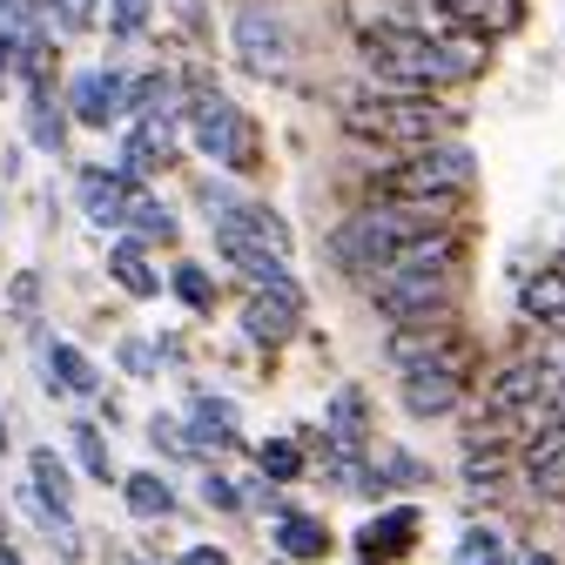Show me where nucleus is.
Segmentation results:
<instances>
[{"label":"nucleus","mask_w":565,"mask_h":565,"mask_svg":"<svg viewBox=\"0 0 565 565\" xmlns=\"http://www.w3.org/2000/svg\"><path fill=\"white\" fill-rule=\"evenodd\" d=\"M384 358H391L397 371H451V377H465V371L478 364V343L458 330L451 310H424V317H404V323L391 330Z\"/></svg>","instance_id":"39448f33"},{"label":"nucleus","mask_w":565,"mask_h":565,"mask_svg":"<svg viewBox=\"0 0 565 565\" xmlns=\"http://www.w3.org/2000/svg\"><path fill=\"white\" fill-rule=\"evenodd\" d=\"M0 438H8V431H0Z\"/></svg>","instance_id":"f704fd0d"},{"label":"nucleus","mask_w":565,"mask_h":565,"mask_svg":"<svg viewBox=\"0 0 565 565\" xmlns=\"http://www.w3.org/2000/svg\"><path fill=\"white\" fill-rule=\"evenodd\" d=\"M364 61L384 88H458L484 67V34H458V28H404V21H384L364 34Z\"/></svg>","instance_id":"f257e3e1"},{"label":"nucleus","mask_w":565,"mask_h":565,"mask_svg":"<svg viewBox=\"0 0 565 565\" xmlns=\"http://www.w3.org/2000/svg\"><path fill=\"white\" fill-rule=\"evenodd\" d=\"M28 471H34V499H41V512H47L54 525H67L75 499H67V471L54 465V451H34V458H28Z\"/></svg>","instance_id":"ddd939ff"},{"label":"nucleus","mask_w":565,"mask_h":565,"mask_svg":"<svg viewBox=\"0 0 565 565\" xmlns=\"http://www.w3.org/2000/svg\"><path fill=\"white\" fill-rule=\"evenodd\" d=\"M471 189V149L458 141H424V149H404V162H391L377 175V195H404V202H458Z\"/></svg>","instance_id":"20e7f679"},{"label":"nucleus","mask_w":565,"mask_h":565,"mask_svg":"<svg viewBox=\"0 0 565 565\" xmlns=\"http://www.w3.org/2000/svg\"><path fill=\"white\" fill-rule=\"evenodd\" d=\"M411 532H417V519H411V512H391L384 525H364V545H358V552H364V565H384V558H397V552L411 545Z\"/></svg>","instance_id":"2eb2a0df"},{"label":"nucleus","mask_w":565,"mask_h":565,"mask_svg":"<svg viewBox=\"0 0 565 565\" xmlns=\"http://www.w3.org/2000/svg\"><path fill=\"white\" fill-rule=\"evenodd\" d=\"M458 391H465V377H451V371H404V404H411L417 417L451 411V404H458Z\"/></svg>","instance_id":"9b49d317"},{"label":"nucleus","mask_w":565,"mask_h":565,"mask_svg":"<svg viewBox=\"0 0 565 565\" xmlns=\"http://www.w3.org/2000/svg\"><path fill=\"white\" fill-rule=\"evenodd\" d=\"M67 108H75V121H88V128H108L115 115H128V82L115 67H88V75L67 88Z\"/></svg>","instance_id":"1a4fd4ad"},{"label":"nucleus","mask_w":565,"mask_h":565,"mask_svg":"<svg viewBox=\"0 0 565 565\" xmlns=\"http://www.w3.org/2000/svg\"><path fill=\"white\" fill-rule=\"evenodd\" d=\"M323 545H330V532L317 519H282V552H290V558H317Z\"/></svg>","instance_id":"5701e85b"},{"label":"nucleus","mask_w":565,"mask_h":565,"mask_svg":"<svg viewBox=\"0 0 565 565\" xmlns=\"http://www.w3.org/2000/svg\"><path fill=\"white\" fill-rule=\"evenodd\" d=\"M182 565H230V558H223V552H209V545H202V552H182Z\"/></svg>","instance_id":"2f4dec72"},{"label":"nucleus","mask_w":565,"mask_h":565,"mask_svg":"<svg viewBox=\"0 0 565 565\" xmlns=\"http://www.w3.org/2000/svg\"><path fill=\"white\" fill-rule=\"evenodd\" d=\"M263 471L297 478V471H303V451H297V445H263Z\"/></svg>","instance_id":"c85d7f7f"},{"label":"nucleus","mask_w":565,"mask_h":565,"mask_svg":"<svg viewBox=\"0 0 565 565\" xmlns=\"http://www.w3.org/2000/svg\"><path fill=\"white\" fill-rule=\"evenodd\" d=\"M47 14H54L61 34H88L95 14H102V0H47Z\"/></svg>","instance_id":"b1692460"},{"label":"nucleus","mask_w":565,"mask_h":565,"mask_svg":"<svg viewBox=\"0 0 565 565\" xmlns=\"http://www.w3.org/2000/svg\"><path fill=\"white\" fill-rule=\"evenodd\" d=\"M175 290H182V303H195V310L216 303V290H209V276H202L195 263H182V269H175Z\"/></svg>","instance_id":"bb28decb"},{"label":"nucleus","mask_w":565,"mask_h":565,"mask_svg":"<svg viewBox=\"0 0 565 565\" xmlns=\"http://www.w3.org/2000/svg\"><path fill=\"white\" fill-rule=\"evenodd\" d=\"M61 115H54V102H47V88H34V141H41V149H61Z\"/></svg>","instance_id":"a878e982"},{"label":"nucleus","mask_w":565,"mask_h":565,"mask_svg":"<svg viewBox=\"0 0 565 565\" xmlns=\"http://www.w3.org/2000/svg\"><path fill=\"white\" fill-rule=\"evenodd\" d=\"M230 424H236V411H230V404L202 397V404H195V445H230Z\"/></svg>","instance_id":"4be33fe9"},{"label":"nucleus","mask_w":565,"mask_h":565,"mask_svg":"<svg viewBox=\"0 0 565 565\" xmlns=\"http://www.w3.org/2000/svg\"><path fill=\"white\" fill-rule=\"evenodd\" d=\"M330 431H337V445H343V451H350V445H364V397H358V391H343V397H337Z\"/></svg>","instance_id":"aec40b11"},{"label":"nucleus","mask_w":565,"mask_h":565,"mask_svg":"<svg viewBox=\"0 0 565 565\" xmlns=\"http://www.w3.org/2000/svg\"><path fill=\"white\" fill-rule=\"evenodd\" d=\"M169 162V115H141V128L128 135V175H149Z\"/></svg>","instance_id":"4468645a"},{"label":"nucleus","mask_w":565,"mask_h":565,"mask_svg":"<svg viewBox=\"0 0 565 565\" xmlns=\"http://www.w3.org/2000/svg\"><path fill=\"white\" fill-rule=\"evenodd\" d=\"M451 256H458L451 230H431V236L404 243L391 263H377L371 303L384 317H397V323L404 317H424V310H451Z\"/></svg>","instance_id":"f03ea898"},{"label":"nucleus","mask_w":565,"mask_h":565,"mask_svg":"<svg viewBox=\"0 0 565 565\" xmlns=\"http://www.w3.org/2000/svg\"><path fill=\"white\" fill-rule=\"evenodd\" d=\"M519 303H525V317L558 323V317H565V263H558V269H545L539 282H525V297H519Z\"/></svg>","instance_id":"f3484780"},{"label":"nucleus","mask_w":565,"mask_h":565,"mask_svg":"<svg viewBox=\"0 0 565 565\" xmlns=\"http://www.w3.org/2000/svg\"><path fill=\"white\" fill-rule=\"evenodd\" d=\"M236 54L249 75H290V28H282L276 8H263V0H249V8H236Z\"/></svg>","instance_id":"6e6552de"},{"label":"nucleus","mask_w":565,"mask_h":565,"mask_svg":"<svg viewBox=\"0 0 565 565\" xmlns=\"http://www.w3.org/2000/svg\"><path fill=\"white\" fill-rule=\"evenodd\" d=\"M121 223H135L149 243H169V236H175V216H169L162 202H149V195H128V216H121Z\"/></svg>","instance_id":"6ab92c4d"},{"label":"nucleus","mask_w":565,"mask_h":565,"mask_svg":"<svg viewBox=\"0 0 565 565\" xmlns=\"http://www.w3.org/2000/svg\"><path fill=\"white\" fill-rule=\"evenodd\" d=\"M0 565H21V558H14V545H0Z\"/></svg>","instance_id":"72a5a7b5"},{"label":"nucleus","mask_w":565,"mask_h":565,"mask_svg":"<svg viewBox=\"0 0 565 565\" xmlns=\"http://www.w3.org/2000/svg\"><path fill=\"white\" fill-rule=\"evenodd\" d=\"M303 317V303H290V297H249V310H243V330L256 337V343H282V337H290V323Z\"/></svg>","instance_id":"f8f14e48"},{"label":"nucleus","mask_w":565,"mask_h":565,"mask_svg":"<svg viewBox=\"0 0 565 565\" xmlns=\"http://www.w3.org/2000/svg\"><path fill=\"white\" fill-rule=\"evenodd\" d=\"M558 391H565V371H552L545 358H519V364H505L484 384V417L491 424H519V431L532 438L539 424L558 411Z\"/></svg>","instance_id":"423d86ee"},{"label":"nucleus","mask_w":565,"mask_h":565,"mask_svg":"<svg viewBox=\"0 0 565 565\" xmlns=\"http://www.w3.org/2000/svg\"><path fill=\"white\" fill-rule=\"evenodd\" d=\"M128 175H108V169H88L82 175V202H88V216L102 223V230H121V216H128Z\"/></svg>","instance_id":"9d476101"},{"label":"nucleus","mask_w":565,"mask_h":565,"mask_svg":"<svg viewBox=\"0 0 565 565\" xmlns=\"http://www.w3.org/2000/svg\"><path fill=\"white\" fill-rule=\"evenodd\" d=\"M108 269H115V282H121L128 297H156V290H162V276L149 269V256H141L135 243H121V249L108 256Z\"/></svg>","instance_id":"dca6fc26"},{"label":"nucleus","mask_w":565,"mask_h":565,"mask_svg":"<svg viewBox=\"0 0 565 565\" xmlns=\"http://www.w3.org/2000/svg\"><path fill=\"white\" fill-rule=\"evenodd\" d=\"M451 565H505V539H499V532H471Z\"/></svg>","instance_id":"393cba45"},{"label":"nucleus","mask_w":565,"mask_h":565,"mask_svg":"<svg viewBox=\"0 0 565 565\" xmlns=\"http://www.w3.org/2000/svg\"><path fill=\"white\" fill-rule=\"evenodd\" d=\"M47 364L61 371V391H75V397H88V391L102 384V377H95V364L82 358V350H75V343H54V350H47Z\"/></svg>","instance_id":"a211bd4d"},{"label":"nucleus","mask_w":565,"mask_h":565,"mask_svg":"<svg viewBox=\"0 0 565 565\" xmlns=\"http://www.w3.org/2000/svg\"><path fill=\"white\" fill-rule=\"evenodd\" d=\"M458 115L451 108H438L424 88H384L377 82V95L364 88V95H343V128L358 135V141H377V149H424V141H438L445 128H451Z\"/></svg>","instance_id":"7ed1b4c3"},{"label":"nucleus","mask_w":565,"mask_h":565,"mask_svg":"<svg viewBox=\"0 0 565 565\" xmlns=\"http://www.w3.org/2000/svg\"><path fill=\"white\" fill-rule=\"evenodd\" d=\"M75 445H82V465H88L95 478H108V445H102L95 424H75Z\"/></svg>","instance_id":"cd10ccee"},{"label":"nucleus","mask_w":565,"mask_h":565,"mask_svg":"<svg viewBox=\"0 0 565 565\" xmlns=\"http://www.w3.org/2000/svg\"><path fill=\"white\" fill-rule=\"evenodd\" d=\"M512 565H552V558H539V552H525V558H512Z\"/></svg>","instance_id":"473e14b6"},{"label":"nucleus","mask_w":565,"mask_h":565,"mask_svg":"<svg viewBox=\"0 0 565 565\" xmlns=\"http://www.w3.org/2000/svg\"><path fill=\"white\" fill-rule=\"evenodd\" d=\"M128 505H135L141 519H162L175 499H169V484H162L156 471H141V478H128Z\"/></svg>","instance_id":"412c9836"},{"label":"nucleus","mask_w":565,"mask_h":565,"mask_svg":"<svg viewBox=\"0 0 565 565\" xmlns=\"http://www.w3.org/2000/svg\"><path fill=\"white\" fill-rule=\"evenodd\" d=\"M189 128H195V149L216 156V162H230V169H256V156H263L256 121L230 95H216V88H195L189 95Z\"/></svg>","instance_id":"0eeeda50"},{"label":"nucleus","mask_w":565,"mask_h":565,"mask_svg":"<svg viewBox=\"0 0 565 565\" xmlns=\"http://www.w3.org/2000/svg\"><path fill=\"white\" fill-rule=\"evenodd\" d=\"M14 54H21V34L0 28V88H8V75H14Z\"/></svg>","instance_id":"7c9ffc66"},{"label":"nucleus","mask_w":565,"mask_h":565,"mask_svg":"<svg viewBox=\"0 0 565 565\" xmlns=\"http://www.w3.org/2000/svg\"><path fill=\"white\" fill-rule=\"evenodd\" d=\"M149 28V0H115V34H141Z\"/></svg>","instance_id":"c756f323"}]
</instances>
